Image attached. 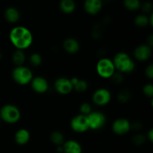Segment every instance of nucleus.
I'll return each instance as SVG.
<instances>
[{"instance_id":"1","label":"nucleus","mask_w":153,"mask_h":153,"mask_svg":"<svg viewBox=\"0 0 153 153\" xmlns=\"http://www.w3.org/2000/svg\"><path fill=\"white\" fill-rule=\"evenodd\" d=\"M12 44L17 49L23 50L31 45L33 36L31 31L23 26H16L12 28L9 34Z\"/></svg>"},{"instance_id":"2","label":"nucleus","mask_w":153,"mask_h":153,"mask_svg":"<svg viewBox=\"0 0 153 153\" xmlns=\"http://www.w3.org/2000/svg\"><path fill=\"white\" fill-rule=\"evenodd\" d=\"M112 61L115 70H117L120 73H131L135 67L134 61L126 52H119L116 54Z\"/></svg>"},{"instance_id":"3","label":"nucleus","mask_w":153,"mask_h":153,"mask_svg":"<svg viewBox=\"0 0 153 153\" xmlns=\"http://www.w3.org/2000/svg\"><path fill=\"white\" fill-rule=\"evenodd\" d=\"M20 117L19 108L13 105H5L0 110V118L7 123L13 124L18 122Z\"/></svg>"},{"instance_id":"4","label":"nucleus","mask_w":153,"mask_h":153,"mask_svg":"<svg viewBox=\"0 0 153 153\" xmlns=\"http://www.w3.org/2000/svg\"><path fill=\"white\" fill-rule=\"evenodd\" d=\"M13 80L20 85H25L30 83L33 79L32 72L28 67L18 66L12 72Z\"/></svg>"},{"instance_id":"5","label":"nucleus","mask_w":153,"mask_h":153,"mask_svg":"<svg viewBox=\"0 0 153 153\" xmlns=\"http://www.w3.org/2000/svg\"><path fill=\"white\" fill-rule=\"evenodd\" d=\"M97 72L102 78H111L115 73V67L113 61L109 58H102L97 64Z\"/></svg>"},{"instance_id":"6","label":"nucleus","mask_w":153,"mask_h":153,"mask_svg":"<svg viewBox=\"0 0 153 153\" xmlns=\"http://www.w3.org/2000/svg\"><path fill=\"white\" fill-rule=\"evenodd\" d=\"M72 129L78 133L85 132L89 129L88 117L83 114H79L74 117L70 123Z\"/></svg>"},{"instance_id":"7","label":"nucleus","mask_w":153,"mask_h":153,"mask_svg":"<svg viewBox=\"0 0 153 153\" xmlns=\"http://www.w3.org/2000/svg\"><path fill=\"white\" fill-rule=\"evenodd\" d=\"M87 117H88V123H89V128H91V129H100L104 126L106 122L105 116L100 111L91 112Z\"/></svg>"},{"instance_id":"8","label":"nucleus","mask_w":153,"mask_h":153,"mask_svg":"<svg viewBox=\"0 0 153 153\" xmlns=\"http://www.w3.org/2000/svg\"><path fill=\"white\" fill-rule=\"evenodd\" d=\"M111 95L109 91H108L105 88H100L93 95V101L96 105L100 106L105 105L110 102Z\"/></svg>"},{"instance_id":"9","label":"nucleus","mask_w":153,"mask_h":153,"mask_svg":"<svg viewBox=\"0 0 153 153\" xmlns=\"http://www.w3.org/2000/svg\"><path fill=\"white\" fill-rule=\"evenodd\" d=\"M131 128V124L129 121L124 118H120L116 120L112 125V130L115 134L118 135H123L128 132Z\"/></svg>"},{"instance_id":"10","label":"nucleus","mask_w":153,"mask_h":153,"mask_svg":"<svg viewBox=\"0 0 153 153\" xmlns=\"http://www.w3.org/2000/svg\"><path fill=\"white\" fill-rule=\"evenodd\" d=\"M55 88L58 93L62 95H67L70 94L73 89V85L70 80L67 78H59L55 82Z\"/></svg>"},{"instance_id":"11","label":"nucleus","mask_w":153,"mask_h":153,"mask_svg":"<svg viewBox=\"0 0 153 153\" xmlns=\"http://www.w3.org/2000/svg\"><path fill=\"white\" fill-rule=\"evenodd\" d=\"M134 55L138 61H147L152 55V47L148 45H140L134 49Z\"/></svg>"},{"instance_id":"12","label":"nucleus","mask_w":153,"mask_h":153,"mask_svg":"<svg viewBox=\"0 0 153 153\" xmlns=\"http://www.w3.org/2000/svg\"><path fill=\"white\" fill-rule=\"evenodd\" d=\"M31 85L32 89L38 94H43L46 92L49 88V84L46 79L40 76H37L34 79H32Z\"/></svg>"},{"instance_id":"13","label":"nucleus","mask_w":153,"mask_h":153,"mask_svg":"<svg viewBox=\"0 0 153 153\" xmlns=\"http://www.w3.org/2000/svg\"><path fill=\"white\" fill-rule=\"evenodd\" d=\"M102 7V0H85V9L86 12L91 15L97 14Z\"/></svg>"},{"instance_id":"14","label":"nucleus","mask_w":153,"mask_h":153,"mask_svg":"<svg viewBox=\"0 0 153 153\" xmlns=\"http://www.w3.org/2000/svg\"><path fill=\"white\" fill-rule=\"evenodd\" d=\"M63 152L64 153H82V146L77 141L73 140H67L62 145Z\"/></svg>"},{"instance_id":"15","label":"nucleus","mask_w":153,"mask_h":153,"mask_svg":"<svg viewBox=\"0 0 153 153\" xmlns=\"http://www.w3.org/2000/svg\"><path fill=\"white\" fill-rule=\"evenodd\" d=\"M64 49H65L66 52L70 54H75L78 52L79 50V43L76 39L74 38H67L64 41Z\"/></svg>"},{"instance_id":"16","label":"nucleus","mask_w":153,"mask_h":153,"mask_svg":"<svg viewBox=\"0 0 153 153\" xmlns=\"http://www.w3.org/2000/svg\"><path fill=\"white\" fill-rule=\"evenodd\" d=\"M15 141L19 145H25L29 141L30 133L25 128H21L16 132L14 136Z\"/></svg>"},{"instance_id":"17","label":"nucleus","mask_w":153,"mask_h":153,"mask_svg":"<svg viewBox=\"0 0 153 153\" xmlns=\"http://www.w3.org/2000/svg\"><path fill=\"white\" fill-rule=\"evenodd\" d=\"M4 18L10 23L16 22L19 19V13L14 7H8L4 11Z\"/></svg>"},{"instance_id":"18","label":"nucleus","mask_w":153,"mask_h":153,"mask_svg":"<svg viewBox=\"0 0 153 153\" xmlns=\"http://www.w3.org/2000/svg\"><path fill=\"white\" fill-rule=\"evenodd\" d=\"M60 7L64 13H70L74 11L76 8V4L73 0H61Z\"/></svg>"},{"instance_id":"19","label":"nucleus","mask_w":153,"mask_h":153,"mask_svg":"<svg viewBox=\"0 0 153 153\" xmlns=\"http://www.w3.org/2000/svg\"><path fill=\"white\" fill-rule=\"evenodd\" d=\"M12 60H13V64H16V66H22V64L25 63V55L22 50L17 49L16 52L13 53L12 56Z\"/></svg>"},{"instance_id":"20","label":"nucleus","mask_w":153,"mask_h":153,"mask_svg":"<svg viewBox=\"0 0 153 153\" xmlns=\"http://www.w3.org/2000/svg\"><path fill=\"white\" fill-rule=\"evenodd\" d=\"M50 139L51 141L54 143L56 146H62L64 143V137L62 133H61L60 131H55L51 134L50 135Z\"/></svg>"},{"instance_id":"21","label":"nucleus","mask_w":153,"mask_h":153,"mask_svg":"<svg viewBox=\"0 0 153 153\" xmlns=\"http://www.w3.org/2000/svg\"><path fill=\"white\" fill-rule=\"evenodd\" d=\"M124 5L128 10H135L140 7V0H124Z\"/></svg>"},{"instance_id":"22","label":"nucleus","mask_w":153,"mask_h":153,"mask_svg":"<svg viewBox=\"0 0 153 153\" xmlns=\"http://www.w3.org/2000/svg\"><path fill=\"white\" fill-rule=\"evenodd\" d=\"M134 23L137 26L139 27H144L147 25L149 22V18L145 15H138L134 19Z\"/></svg>"},{"instance_id":"23","label":"nucleus","mask_w":153,"mask_h":153,"mask_svg":"<svg viewBox=\"0 0 153 153\" xmlns=\"http://www.w3.org/2000/svg\"><path fill=\"white\" fill-rule=\"evenodd\" d=\"M88 88V82L85 80H80L79 79L78 82L76 83V85L73 87V89L76 90L77 92H84V91H86Z\"/></svg>"},{"instance_id":"24","label":"nucleus","mask_w":153,"mask_h":153,"mask_svg":"<svg viewBox=\"0 0 153 153\" xmlns=\"http://www.w3.org/2000/svg\"><path fill=\"white\" fill-rule=\"evenodd\" d=\"M29 61L31 65L34 67H38L42 63V57L40 54L34 53L30 56Z\"/></svg>"},{"instance_id":"25","label":"nucleus","mask_w":153,"mask_h":153,"mask_svg":"<svg viewBox=\"0 0 153 153\" xmlns=\"http://www.w3.org/2000/svg\"><path fill=\"white\" fill-rule=\"evenodd\" d=\"M130 97H131V94L128 91L125 90V91H122L119 94H118V100L120 102L125 103L129 100Z\"/></svg>"},{"instance_id":"26","label":"nucleus","mask_w":153,"mask_h":153,"mask_svg":"<svg viewBox=\"0 0 153 153\" xmlns=\"http://www.w3.org/2000/svg\"><path fill=\"white\" fill-rule=\"evenodd\" d=\"M81 112V114L85 115V116H88V114L92 112V108H91V105L89 103L85 102L83 104L81 105L80 108H79Z\"/></svg>"},{"instance_id":"27","label":"nucleus","mask_w":153,"mask_h":153,"mask_svg":"<svg viewBox=\"0 0 153 153\" xmlns=\"http://www.w3.org/2000/svg\"><path fill=\"white\" fill-rule=\"evenodd\" d=\"M146 140V137L143 134H136L133 137L132 141L136 145H141Z\"/></svg>"},{"instance_id":"28","label":"nucleus","mask_w":153,"mask_h":153,"mask_svg":"<svg viewBox=\"0 0 153 153\" xmlns=\"http://www.w3.org/2000/svg\"><path fill=\"white\" fill-rule=\"evenodd\" d=\"M143 92L146 97L152 98L153 97V86L152 85H146L143 87Z\"/></svg>"},{"instance_id":"29","label":"nucleus","mask_w":153,"mask_h":153,"mask_svg":"<svg viewBox=\"0 0 153 153\" xmlns=\"http://www.w3.org/2000/svg\"><path fill=\"white\" fill-rule=\"evenodd\" d=\"M111 78L112 81L116 84L120 83V82L123 81V76L120 73H114L113 75H112V76Z\"/></svg>"},{"instance_id":"30","label":"nucleus","mask_w":153,"mask_h":153,"mask_svg":"<svg viewBox=\"0 0 153 153\" xmlns=\"http://www.w3.org/2000/svg\"><path fill=\"white\" fill-rule=\"evenodd\" d=\"M145 74L149 79H152L153 78V66L152 64H149L145 70Z\"/></svg>"},{"instance_id":"31","label":"nucleus","mask_w":153,"mask_h":153,"mask_svg":"<svg viewBox=\"0 0 153 153\" xmlns=\"http://www.w3.org/2000/svg\"><path fill=\"white\" fill-rule=\"evenodd\" d=\"M152 8V3L151 2H145L144 4H143L142 6V9L144 12H149Z\"/></svg>"},{"instance_id":"32","label":"nucleus","mask_w":153,"mask_h":153,"mask_svg":"<svg viewBox=\"0 0 153 153\" xmlns=\"http://www.w3.org/2000/svg\"><path fill=\"white\" fill-rule=\"evenodd\" d=\"M148 138H149V140H150V142H152L153 140V133H152V129H151L150 131H149V132L148 133Z\"/></svg>"},{"instance_id":"33","label":"nucleus","mask_w":153,"mask_h":153,"mask_svg":"<svg viewBox=\"0 0 153 153\" xmlns=\"http://www.w3.org/2000/svg\"><path fill=\"white\" fill-rule=\"evenodd\" d=\"M1 53H0V60H1Z\"/></svg>"},{"instance_id":"34","label":"nucleus","mask_w":153,"mask_h":153,"mask_svg":"<svg viewBox=\"0 0 153 153\" xmlns=\"http://www.w3.org/2000/svg\"><path fill=\"white\" fill-rule=\"evenodd\" d=\"M106 1H111V0H106Z\"/></svg>"}]
</instances>
